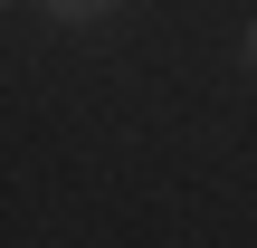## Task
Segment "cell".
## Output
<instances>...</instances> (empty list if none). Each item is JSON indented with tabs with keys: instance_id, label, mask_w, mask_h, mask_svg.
<instances>
[{
	"instance_id": "6da1fadb",
	"label": "cell",
	"mask_w": 257,
	"mask_h": 248,
	"mask_svg": "<svg viewBox=\"0 0 257 248\" xmlns=\"http://www.w3.org/2000/svg\"><path fill=\"white\" fill-rule=\"evenodd\" d=\"M67 10H76V0H67Z\"/></svg>"
}]
</instances>
